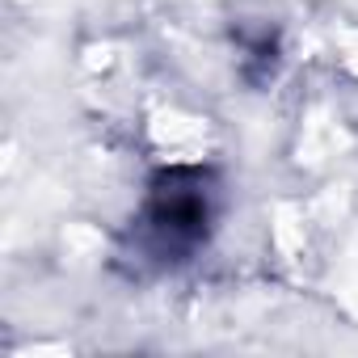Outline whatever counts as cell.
<instances>
[{
  "mask_svg": "<svg viewBox=\"0 0 358 358\" xmlns=\"http://www.w3.org/2000/svg\"><path fill=\"white\" fill-rule=\"evenodd\" d=\"M207 220H211V211H207L203 186L199 182L182 186V177H169V182L152 194V207H148V224H152V236L160 241V249L199 245Z\"/></svg>",
  "mask_w": 358,
  "mask_h": 358,
  "instance_id": "cell-1",
  "label": "cell"
}]
</instances>
